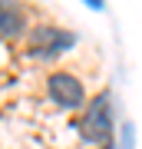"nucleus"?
Instances as JSON below:
<instances>
[{
	"mask_svg": "<svg viewBox=\"0 0 142 149\" xmlns=\"http://www.w3.org/2000/svg\"><path fill=\"white\" fill-rule=\"evenodd\" d=\"M79 139L89 146H106L112 139V103H109V90L96 93L86 103L83 116H79Z\"/></svg>",
	"mask_w": 142,
	"mask_h": 149,
	"instance_id": "nucleus-1",
	"label": "nucleus"
},
{
	"mask_svg": "<svg viewBox=\"0 0 142 149\" xmlns=\"http://www.w3.org/2000/svg\"><path fill=\"white\" fill-rule=\"evenodd\" d=\"M46 96L60 109H79L86 100V83L69 70H53L46 76Z\"/></svg>",
	"mask_w": 142,
	"mask_h": 149,
	"instance_id": "nucleus-2",
	"label": "nucleus"
},
{
	"mask_svg": "<svg viewBox=\"0 0 142 149\" xmlns=\"http://www.w3.org/2000/svg\"><path fill=\"white\" fill-rule=\"evenodd\" d=\"M26 30V20L23 13L13 7V0H0V37L3 40H13Z\"/></svg>",
	"mask_w": 142,
	"mask_h": 149,
	"instance_id": "nucleus-3",
	"label": "nucleus"
}]
</instances>
